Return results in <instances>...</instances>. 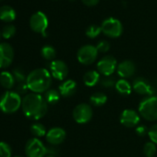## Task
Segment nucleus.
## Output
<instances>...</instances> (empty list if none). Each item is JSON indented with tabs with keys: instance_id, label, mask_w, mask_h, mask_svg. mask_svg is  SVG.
<instances>
[{
	"instance_id": "nucleus-1",
	"label": "nucleus",
	"mask_w": 157,
	"mask_h": 157,
	"mask_svg": "<svg viewBox=\"0 0 157 157\" xmlns=\"http://www.w3.org/2000/svg\"><path fill=\"white\" fill-rule=\"evenodd\" d=\"M21 109L25 117L37 121L44 117L48 109V104L40 94L31 92L22 98Z\"/></svg>"
},
{
	"instance_id": "nucleus-2",
	"label": "nucleus",
	"mask_w": 157,
	"mask_h": 157,
	"mask_svg": "<svg viewBox=\"0 0 157 157\" xmlns=\"http://www.w3.org/2000/svg\"><path fill=\"white\" fill-rule=\"evenodd\" d=\"M26 84L32 93L41 94L46 92L52 84L51 73L45 68L34 69L27 75Z\"/></svg>"
},
{
	"instance_id": "nucleus-3",
	"label": "nucleus",
	"mask_w": 157,
	"mask_h": 157,
	"mask_svg": "<svg viewBox=\"0 0 157 157\" xmlns=\"http://www.w3.org/2000/svg\"><path fill=\"white\" fill-rule=\"evenodd\" d=\"M22 98L16 91H6L0 97V110L5 114H13L21 108Z\"/></svg>"
},
{
	"instance_id": "nucleus-4",
	"label": "nucleus",
	"mask_w": 157,
	"mask_h": 157,
	"mask_svg": "<svg viewBox=\"0 0 157 157\" xmlns=\"http://www.w3.org/2000/svg\"><path fill=\"white\" fill-rule=\"evenodd\" d=\"M139 114L146 121H157V98L154 96L143 98L139 105Z\"/></svg>"
},
{
	"instance_id": "nucleus-5",
	"label": "nucleus",
	"mask_w": 157,
	"mask_h": 157,
	"mask_svg": "<svg viewBox=\"0 0 157 157\" xmlns=\"http://www.w3.org/2000/svg\"><path fill=\"white\" fill-rule=\"evenodd\" d=\"M101 28L102 33L112 39H117L123 33V25L120 20L116 17H108L105 19L101 24Z\"/></svg>"
},
{
	"instance_id": "nucleus-6",
	"label": "nucleus",
	"mask_w": 157,
	"mask_h": 157,
	"mask_svg": "<svg viewBox=\"0 0 157 157\" xmlns=\"http://www.w3.org/2000/svg\"><path fill=\"white\" fill-rule=\"evenodd\" d=\"M30 27L31 30L46 37V29L48 28V18L42 11H37L31 15L30 18Z\"/></svg>"
},
{
	"instance_id": "nucleus-7",
	"label": "nucleus",
	"mask_w": 157,
	"mask_h": 157,
	"mask_svg": "<svg viewBox=\"0 0 157 157\" xmlns=\"http://www.w3.org/2000/svg\"><path fill=\"white\" fill-rule=\"evenodd\" d=\"M98 56V51L96 46L93 45H84L81 47L77 52V59L80 63L84 65H90L93 63Z\"/></svg>"
},
{
	"instance_id": "nucleus-8",
	"label": "nucleus",
	"mask_w": 157,
	"mask_h": 157,
	"mask_svg": "<svg viewBox=\"0 0 157 157\" xmlns=\"http://www.w3.org/2000/svg\"><path fill=\"white\" fill-rule=\"evenodd\" d=\"M47 153V147L38 138H31L26 143L25 155L27 157H44Z\"/></svg>"
},
{
	"instance_id": "nucleus-9",
	"label": "nucleus",
	"mask_w": 157,
	"mask_h": 157,
	"mask_svg": "<svg viewBox=\"0 0 157 157\" xmlns=\"http://www.w3.org/2000/svg\"><path fill=\"white\" fill-rule=\"evenodd\" d=\"M72 116L74 121L79 124L88 123L93 118V109L89 104H79L73 109Z\"/></svg>"
},
{
	"instance_id": "nucleus-10",
	"label": "nucleus",
	"mask_w": 157,
	"mask_h": 157,
	"mask_svg": "<svg viewBox=\"0 0 157 157\" xmlns=\"http://www.w3.org/2000/svg\"><path fill=\"white\" fill-rule=\"evenodd\" d=\"M118 68V61L114 56L106 55L97 63V71L104 76L112 75Z\"/></svg>"
},
{
	"instance_id": "nucleus-11",
	"label": "nucleus",
	"mask_w": 157,
	"mask_h": 157,
	"mask_svg": "<svg viewBox=\"0 0 157 157\" xmlns=\"http://www.w3.org/2000/svg\"><path fill=\"white\" fill-rule=\"evenodd\" d=\"M49 70L52 77L59 81H63L68 75V67L67 63L61 60L52 61L49 65Z\"/></svg>"
},
{
	"instance_id": "nucleus-12",
	"label": "nucleus",
	"mask_w": 157,
	"mask_h": 157,
	"mask_svg": "<svg viewBox=\"0 0 157 157\" xmlns=\"http://www.w3.org/2000/svg\"><path fill=\"white\" fill-rule=\"evenodd\" d=\"M14 58V49L6 42L0 43V69L8 67Z\"/></svg>"
},
{
	"instance_id": "nucleus-13",
	"label": "nucleus",
	"mask_w": 157,
	"mask_h": 157,
	"mask_svg": "<svg viewBox=\"0 0 157 157\" xmlns=\"http://www.w3.org/2000/svg\"><path fill=\"white\" fill-rule=\"evenodd\" d=\"M141 121V115L133 109H125L120 115V123L127 128L136 127Z\"/></svg>"
},
{
	"instance_id": "nucleus-14",
	"label": "nucleus",
	"mask_w": 157,
	"mask_h": 157,
	"mask_svg": "<svg viewBox=\"0 0 157 157\" xmlns=\"http://www.w3.org/2000/svg\"><path fill=\"white\" fill-rule=\"evenodd\" d=\"M132 88L136 93L143 96H152L154 94V88L150 83L143 77H137L132 84Z\"/></svg>"
},
{
	"instance_id": "nucleus-15",
	"label": "nucleus",
	"mask_w": 157,
	"mask_h": 157,
	"mask_svg": "<svg viewBox=\"0 0 157 157\" xmlns=\"http://www.w3.org/2000/svg\"><path fill=\"white\" fill-rule=\"evenodd\" d=\"M46 141L51 145H58L62 144L66 139V132L64 129L59 127H55L50 129L46 135H45Z\"/></svg>"
},
{
	"instance_id": "nucleus-16",
	"label": "nucleus",
	"mask_w": 157,
	"mask_h": 157,
	"mask_svg": "<svg viewBox=\"0 0 157 157\" xmlns=\"http://www.w3.org/2000/svg\"><path fill=\"white\" fill-rule=\"evenodd\" d=\"M136 72V65L130 60H125L118 64L117 73L121 78H130Z\"/></svg>"
},
{
	"instance_id": "nucleus-17",
	"label": "nucleus",
	"mask_w": 157,
	"mask_h": 157,
	"mask_svg": "<svg viewBox=\"0 0 157 157\" xmlns=\"http://www.w3.org/2000/svg\"><path fill=\"white\" fill-rule=\"evenodd\" d=\"M76 90H77V83L72 79L64 81L58 87V91L60 95L64 98H69L73 96Z\"/></svg>"
},
{
	"instance_id": "nucleus-18",
	"label": "nucleus",
	"mask_w": 157,
	"mask_h": 157,
	"mask_svg": "<svg viewBox=\"0 0 157 157\" xmlns=\"http://www.w3.org/2000/svg\"><path fill=\"white\" fill-rule=\"evenodd\" d=\"M100 80H101L100 73L98 71L91 70L86 72L83 75V83L86 86L89 87H93L96 86L100 82Z\"/></svg>"
},
{
	"instance_id": "nucleus-19",
	"label": "nucleus",
	"mask_w": 157,
	"mask_h": 157,
	"mask_svg": "<svg viewBox=\"0 0 157 157\" xmlns=\"http://www.w3.org/2000/svg\"><path fill=\"white\" fill-rule=\"evenodd\" d=\"M115 87L117 91L124 97L130 96L132 92V86L130 85L129 81H127L124 78H121L118 81H117Z\"/></svg>"
},
{
	"instance_id": "nucleus-20",
	"label": "nucleus",
	"mask_w": 157,
	"mask_h": 157,
	"mask_svg": "<svg viewBox=\"0 0 157 157\" xmlns=\"http://www.w3.org/2000/svg\"><path fill=\"white\" fill-rule=\"evenodd\" d=\"M15 83H16V80H15L12 73L4 71L0 74V85L4 88L9 90L14 86Z\"/></svg>"
},
{
	"instance_id": "nucleus-21",
	"label": "nucleus",
	"mask_w": 157,
	"mask_h": 157,
	"mask_svg": "<svg viewBox=\"0 0 157 157\" xmlns=\"http://www.w3.org/2000/svg\"><path fill=\"white\" fill-rule=\"evenodd\" d=\"M16 18L15 10L9 6H2L0 7V19L5 22H11Z\"/></svg>"
},
{
	"instance_id": "nucleus-22",
	"label": "nucleus",
	"mask_w": 157,
	"mask_h": 157,
	"mask_svg": "<svg viewBox=\"0 0 157 157\" xmlns=\"http://www.w3.org/2000/svg\"><path fill=\"white\" fill-rule=\"evenodd\" d=\"M106 101H107V97L105 93H102V92H96L93 94L90 98L91 104L95 107H101L105 105Z\"/></svg>"
},
{
	"instance_id": "nucleus-23",
	"label": "nucleus",
	"mask_w": 157,
	"mask_h": 157,
	"mask_svg": "<svg viewBox=\"0 0 157 157\" xmlns=\"http://www.w3.org/2000/svg\"><path fill=\"white\" fill-rule=\"evenodd\" d=\"M60 93L56 89H48L44 94V99L49 105L56 104L60 99Z\"/></svg>"
},
{
	"instance_id": "nucleus-24",
	"label": "nucleus",
	"mask_w": 157,
	"mask_h": 157,
	"mask_svg": "<svg viewBox=\"0 0 157 157\" xmlns=\"http://www.w3.org/2000/svg\"><path fill=\"white\" fill-rule=\"evenodd\" d=\"M41 54L43 59L47 61H54V59L56 56V49L51 45H45L41 50Z\"/></svg>"
},
{
	"instance_id": "nucleus-25",
	"label": "nucleus",
	"mask_w": 157,
	"mask_h": 157,
	"mask_svg": "<svg viewBox=\"0 0 157 157\" xmlns=\"http://www.w3.org/2000/svg\"><path fill=\"white\" fill-rule=\"evenodd\" d=\"M31 132L32 133V135L35 136V138H40V137L45 136L47 133L44 125L42 123H39V122L33 123L31 126Z\"/></svg>"
},
{
	"instance_id": "nucleus-26",
	"label": "nucleus",
	"mask_w": 157,
	"mask_h": 157,
	"mask_svg": "<svg viewBox=\"0 0 157 157\" xmlns=\"http://www.w3.org/2000/svg\"><path fill=\"white\" fill-rule=\"evenodd\" d=\"M86 36L90 39H95L102 33V28L99 25H91L86 29Z\"/></svg>"
},
{
	"instance_id": "nucleus-27",
	"label": "nucleus",
	"mask_w": 157,
	"mask_h": 157,
	"mask_svg": "<svg viewBox=\"0 0 157 157\" xmlns=\"http://www.w3.org/2000/svg\"><path fill=\"white\" fill-rule=\"evenodd\" d=\"M0 32H1V36L4 39H10L16 34V28L14 25L7 24L3 27V29Z\"/></svg>"
},
{
	"instance_id": "nucleus-28",
	"label": "nucleus",
	"mask_w": 157,
	"mask_h": 157,
	"mask_svg": "<svg viewBox=\"0 0 157 157\" xmlns=\"http://www.w3.org/2000/svg\"><path fill=\"white\" fill-rule=\"evenodd\" d=\"M143 153L147 157H155L156 154V144L153 142H148L143 146Z\"/></svg>"
},
{
	"instance_id": "nucleus-29",
	"label": "nucleus",
	"mask_w": 157,
	"mask_h": 157,
	"mask_svg": "<svg viewBox=\"0 0 157 157\" xmlns=\"http://www.w3.org/2000/svg\"><path fill=\"white\" fill-rule=\"evenodd\" d=\"M12 75H13V76H14V78L18 84L26 82L27 76L25 75V73L21 68H15L12 72Z\"/></svg>"
},
{
	"instance_id": "nucleus-30",
	"label": "nucleus",
	"mask_w": 157,
	"mask_h": 157,
	"mask_svg": "<svg viewBox=\"0 0 157 157\" xmlns=\"http://www.w3.org/2000/svg\"><path fill=\"white\" fill-rule=\"evenodd\" d=\"M12 148L6 142H0V157H11Z\"/></svg>"
},
{
	"instance_id": "nucleus-31",
	"label": "nucleus",
	"mask_w": 157,
	"mask_h": 157,
	"mask_svg": "<svg viewBox=\"0 0 157 157\" xmlns=\"http://www.w3.org/2000/svg\"><path fill=\"white\" fill-rule=\"evenodd\" d=\"M116 79L114 77H112L111 75L110 76H105L103 79L100 80V84L102 86L104 87H106V88H110V87H113L116 86Z\"/></svg>"
},
{
	"instance_id": "nucleus-32",
	"label": "nucleus",
	"mask_w": 157,
	"mask_h": 157,
	"mask_svg": "<svg viewBox=\"0 0 157 157\" xmlns=\"http://www.w3.org/2000/svg\"><path fill=\"white\" fill-rule=\"evenodd\" d=\"M110 43L107 40H100L97 45H96V49L98 51V52H107L110 50Z\"/></svg>"
},
{
	"instance_id": "nucleus-33",
	"label": "nucleus",
	"mask_w": 157,
	"mask_h": 157,
	"mask_svg": "<svg viewBox=\"0 0 157 157\" xmlns=\"http://www.w3.org/2000/svg\"><path fill=\"white\" fill-rule=\"evenodd\" d=\"M148 135H149L151 142H153L157 145V124L150 128V130L148 132Z\"/></svg>"
},
{
	"instance_id": "nucleus-34",
	"label": "nucleus",
	"mask_w": 157,
	"mask_h": 157,
	"mask_svg": "<svg viewBox=\"0 0 157 157\" xmlns=\"http://www.w3.org/2000/svg\"><path fill=\"white\" fill-rule=\"evenodd\" d=\"M149 130L147 129V127L145 125H140L136 128V133L139 136H145L148 133Z\"/></svg>"
},
{
	"instance_id": "nucleus-35",
	"label": "nucleus",
	"mask_w": 157,
	"mask_h": 157,
	"mask_svg": "<svg viewBox=\"0 0 157 157\" xmlns=\"http://www.w3.org/2000/svg\"><path fill=\"white\" fill-rule=\"evenodd\" d=\"M28 86H27V84L26 82L25 83H20V84H18V86H17V91L19 95L20 94H24L27 90H28Z\"/></svg>"
},
{
	"instance_id": "nucleus-36",
	"label": "nucleus",
	"mask_w": 157,
	"mask_h": 157,
	"mask_svg": "<svg viewBox=\"0 0 157 157\" xmlns=\"http://www.w3.org/2000/svg\"><path fill=\"white\" fill-rule=\"evenodd\" d=\"M100 0H81V2L87 6H94L99 3Z\"/></svg>"
},
{
	"instance_id": "nucleus-37",
	"label": "nucleus",
	"mask_w": 157,
	"mask_h": 157,
	"mask_svg": "<svg viewBox=\"0 0 157 157\" xmlns=\"http://www.w3.org/2000/svg\"><path fill=\"white\" fill-rule=\"evenodd\" d=\"M46 157H56L55 155H48V156H46Z\"/></svg>"
},
{
	"instance_id": "nucleus-38",
	"label": "nucleus",
	"mask_w": 157,
	"mask_h": 157,
	"mask_svg": "<svg viewBox=\"0 0 157 157\" xmlns=\"http://www.w3.org/2000/svg\"><path fill=\"white\" fill-rule=\"evenodd\" d=\"M70 2H74V1H76V0H69Z\"/></svg>"
},
{
	"instance_id": "nucleus-39",
	"label": "nucleus",
	"mask_w": 157,
	"mask_h": 157,
	"mask_svg": "<svg viewBox=\"0 0 157 157\" xmlns=\"http://www.w3.org/2000/svg\"><path fill=\"white\" fill-rule=\"evenodd\" d=\"M15 157H22V156H15Z\"/></svg>"
},
{
	"instance_id": "nucleus-40",
	"label": "nucleus",
	"mask_w": 157,
	"mask_h": 157,
	"mask_svg": "<svg viewBox=\"0 0 157 157\" xmlns=\"http://www.w3.org/2000/svg\"><path fill=\"white\" fill-rule=\"evenodd\" d=\"M0 37H1V32H0Z\"/></svg>"
},
{
	"instance_id": "nucleus-41",
	"label": "nucleus",
	"mask_w": 157,
	"mask_h": 157,
	"mask_svg": "<svg viewBox=\"0 0 157 157\" xmlns=\"http://www.w3.org/2000/svg\"></svg>"
},
{
	"instance_id": "nucleus-42",
	"label": "nucleus",
	"mask_w": 157,
	"mask_h": 157,
	"mask_svg": "<svg viewBox=\"0 0 157 157\" xmlns=\"http://www.w3.org/2000/svg\"><path fill=\"white\" fill-rule=\"evenodd\" d=\"M0 1H1V0H0Z\"/></svg>"
}]
</instances>
